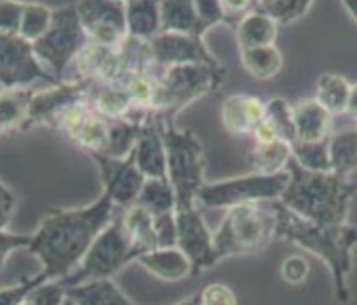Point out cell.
I'll return each instance as SVG.
<instances>
[{"label": "cell", "mask_w": 357, "mask_h": 305, "mask_svg": "<svg viewBox=\"0 0 357 305\" xmlns=\"http://www.w3.org/2000/svg\"><path fill=\"white\" fill-rule=\"evenodd\" d=\"M31 237L33 235H22V233H12L10 229H2V242H0V248H2V265L8 262L12 250H20V248L27 250V247L31 244Z\"/></svg>", "instance_id": "44"}, {"label": "cell", "mask_w": 357, "mask_h": 305, "mask_svg": "<svg viewBox=\"0 0 357 305\" xmlns=\"http://www.w3.org/2000/svg\"><path fill=\"white\" fill-rule=\"evenodd\" d=\"M176 226H178V248L190 258L193 265V276L218 263L214 252V233L197 210V204L176 208Z\"/></svg>", "instance_id": "13"}, {"label": "cell", "mask_w": 357, "mask_h": 305, "mask_svg": "<svg viewBox=\"0 0 357 305\" xmlns=\"http://www.w3.org/2000/svg\"><path fill=\"white\" fill-rule=\"evenodd\" d=\"M121 221H123L124 233L132 242L136 254L142 256L159 248L157 233H155V216L151 212L142 208L139 204H134L124 210Z\"/></svg>", "instance_id": "24"}, {"label": "cell", "mask_w": 357, "mask_h": 305, "mask_svg": "<svg viewBox=\"0 0 357 305\" xmlns=\"http://www.w3.org/2000/svg\"><path fill=\"white\" fill-rule=\"evenodd\" d=\"M77 10L90 42L117 48L128 37L126 2L84 0V2H77Z\"/></svg>", "instance_id": "12"}, {"label": "cell", "mask_w": 357, "mask_h": 305, "mask_svg": "<svg viewBox=\"0 0 357 305\" xmlns=\"http://www.w3.org/2000/svg\"><path fill=\"white\" fill-rule=\"evenodd\" d=\"M151 46L159 69L176 65H208L212 69H224L220 59L204 44V38L197 35L160 33L151 40Z\"/></svg>", "instance_id": "15"}, {"label": "cell", "mask_w": 357, "mask_h": 305, "mask_svg": "<svg viewBox=\"0 0 357 305\" xmlns=\"http://www.w3.org/2000/svg\"><path fill=\"white\" fill-rule=\"evenodd\" d=\"M136 166L146 175V180H165L168 178V159L165 139L160 134V126L157 116L151 113L144 123V130L139 136L136 149Z\"/></svg>", "instance_id": "18"}, {"label": "cell", "mask_w": 357, "mask_h": 305, "mask_svg": "<svg viewBox=\"0 0 357 305\" xmlns=\"http://www.w3.org/2000/svg\"><path fill=\"white\" fill-rule=\"evenodd\" d=\"M292 160V146L284 139H278L273 143L256 146L248 155V164L255 168L256 174H279L289 168Z\"/></svg>", "instance_id": "30"}, {"label": "cell", "mask_w": 357, "mask_h": 305, "mask_svg": "<svg viewBox=\"0 0 357 305\" xmlns=\"http://www.w3.org/2000/svg\"><path fill=\"white\" fill-rule=\"evenodd\" d=\"M351 84L346 77L336 73H323L315 84V100L328 111L331 116L344 115L348 109Z\"/></svg>", "instance_id": "29"}, {"label": "cell", "mask_w": 357, "mask_h": 305, "mask_svg": "<svg viewBox=\"0 0 357 305\" xmlns=\"http://www.w3.org/2000/svg\"><path fill=\"white\" fill-rule=\"evenodd\" d=\"M291 183V172L284 170L279 174H248L204 183L199 191L197 203L206 208H234L241 204L275 203L281 201L287 185Z\"/></svg>", "instance_id": "8"}, {"label": "cell", "mask_w": 357, "mask_h": 305, "mask_svg": "<svg viewBox=\"0 0 357 305\" xmlns=\"http://www.w3.org/2000/svg\"><path fill=\"white\" fill-rule=\"evenodd\" d=\"M268 113V102L252 94H231L222 102V123L234 136H252Z\"/></svg>", "instance_id": "19"}, {"label": "cell", "mask_w": 357, "mask_h": 305, "mask_svg": "<svg viewBox=\"0 0 357 305\" xmlns=\"http://www.w3.org/2000/svg\"><path fill=\"white\" fill-rule=\"evenodd\" d=\"M67 298L73 299L77 305H136L111 279L69 286Z\"/></svg>", "instance_id": "25"}, {"label": "cell", "mask_w": 357, "mask_h": 305, "mask_svg": "<svg viewBox=\"0 0 357 305\" xmlns=\"http://www.w3.org/2000/svg\"><path fill=\"white\" fill-rule=\"evenodd\" d=\"M273 206L278 212V239L292 242L323 260L333 276L336 299L340 304H348L351 296L348 279L354 269V252L357 248L356 227L348 224L319 226L296 216L279 201Z\"/></svg>", "instance_id": "2"}, {"label": "cell", "mask_w": 357, "mask_h": 305, "mask_svg": "<svg viewBox=\"0 0 357 305\" xmlns=\"http://www.w3.org/2000/svg\"><path fill=\"white\" fill-rule=\"evenodd\" d=\"M90 86L92 84L80 82V80H66L56 86H48L46 90H37L22 132L35 128V126L58 128L67 111L79 103L88 102Z\"/></svg>", "instance_id": "11"}, {"label": "cell", "mask_w": 357, "mask_h": 305, "mask_svg": "<svg viewBox=\"0 0 357 305\" xmlns=\"http://www.w3.org/2000/svg\"><path fill=\"white\" fill-rule=\"evenodd\" d=\"M37 90L12 88L0 92V132H22Z\"/></svg>", "instance_id": "26"}, {"label": "cell", "mask_w": 357, "mask_h": 305, "mask_svg": "<svg viewBox=\"0 0 357 305\" xmlns=\"http://www.w3.org/2000/svg\"><path fill=\"white\" fill-rule=\"evenodd\" d=\"M224 79V69H212L208 65H176L160 69L155 82L151 113L159 118L174 120L188 105L220 90Z\"/></svg>", "instance_id": "6"}, {"label": "cell", "mask_w": 357, "mask_h": 305, "mask_svg": "<svg viewBox=\"0 0 357 305\" xmlns=\"http://www.w3.org/2000/svg\"><path fill=\"white\" fill-rule=\"evenodd\" d=\"M88 105L105 120H123L138 111L123 84H92Z\"/></svg>", "instance_id": "22"}, {"label": "cell", "mask_w": 357, "mask_h": 305, "mask_svg": "<svg viewBox=\"0 0 357 305\" xmlns=\"http://www.w3.org/2000/svg\"><path fill=\"white\" fill-rule=\"evenodd\" d=\"M35 82H46L48 86L61 84L40 63L29 40L20 35H0V86L31 88Z\"/></svg>", "instance_id": "10"}, {"label": "cell", "mask_w": 357, "mask_h": 305, "mask_svg": "<svg viewBox=\"0 0 357 305\" xmlns=\"http://www.w3.org/2000/svg\"><path fill=\"white\" fill-rule=\"evenodd\" d=\"M52 19H54V10L44 4H31L25 2L23 6L22 27H20V37L35 44L37 40L46 35V31L50 29Z\"/></svg>", "instance_id": "35"}, {"label": "cell", "mask_w": 357, "mask_h": 305, "mask_svg": "<svg viewBox=\"0 0 357 305\" xmlns=\"http://www.w3.org/2000/svg\"><path fill=\"white\" fill-rule=\"evenodd\" d=\"M342 8L348 12L351 19L357 23V2H342Z\"/></svg>", "instance_id": "48"}, {"label": "cell", "mask_w": 357, "mask_h": 305, "mask_svg": "<svg viewBox=\"0 0 357 305\" xmlns=\"http://www.w3.org/2000/svg\"><path fill=\"white\" fill-rule=\"evenodd\" d=\"M346 115L351 116L354 120H357V82L356 84H351L350 100H348V109H346Z\"/></svg>", "instance_id": "47"}, {"label": "cell", "mask_w": 357, "mask_h": 305, "mask_svg": "<svg viewBox=\"0 0 357 305\" xmlns=\"http://www.w3.org/2000/svg\"><path fill=\"white\" fill-rule=\"evenodd\" d=\"M296 141H325L331 134L333 116L317 100H300L292 105Z\"/></svg>", "instance_id": "21"}, {"label": "cell", "mask_w": 357, "mask_h": 305, "mask_svg": "<svg viewBox=\"0 0 357 305\" xmlns=\"http://www.w3.org/2000/svg\"><path fill=\"white\" fill-rule=\"evenodd\" d=\"M63 305H77V304H75L73 299H69V298H67V299H66V304H63Z\"/></svg>", "instance_id": "50"}, {"label": "cell", "mask_w": 357, "mask_h": 305, "mask_svg": "<svg viewBox=\"0 0 357 305\" xmlns=\"http://www.w3.org/2000/svg\"><path fill=\"white\" fill-rule=\"evenodd\" d=\"M25 2H0V35H20Z\"/></svg>", "instance_id": "40"}, {"label": "cell", "mask_w": 357, "mask_h": 305, "mask_svg": "<svg viewBox=\"0 0 357 305\" xmlns=\"http://www.w3.org/2000/svg\"><path fill=\"white\" fill-rule=\"evenodd\" d=\"M115 203L107 193L98 201L80 208L52 206L46 212L37 231L31 233L27 252L37 256L43 269L31 276L35 286L52 281H66L84 260L100 233L113 221Z\"/></svg>", "instance_id": "1"}, {"label": "cell", "mask_w": 357, "mask_h": 305, "mask_svg": "<svg viewBox=\"0 0 357 305\" xmlns=\"http://www.w3.org/2000/svg\"><path fill=\"white\" fill-rule=\"evenodd\" d=\"M287 170L291 172V183L279 203L300 218L319 226L348 224L351 198L356 195V185L350 178L335 172H310L294 160L289 162Z\"/></svg>", "instance_id": "3"}, {"label": "cell", "mask_w": 357, "mask_h": 305, "mask_svg": "<svg viewBox=\"0 0 357 305\" xmlns=\"http://www.w3.org/2000/svg\"><path fill=\"white\" fill-rule=\"evenodd\" d=\"M176 305H201V298H199V294H195V296H190L188 299H183Z\"/></svg>", "instance_id": "49"}, {"label": "cell", "mask_w": 357, "mask_h": 305, "mask_svg": "<svg viewBox=\"0 0 357 305\" xmlns=\"http://www.w3.org/2000/svg\"><path fill=\"white\" fill-rule=\"evenodd\" d=\"M252 138H255L256 146H266V143H273V141L281 139L278 134V128L271 124V120L268 116L256 126L255 132H252Z\"/></svg>", "instance_id": "46"}, {"label": "cell", "mask_w": 357, "mask_h": 305, "mask_svg": "<svg viewBox=\"0 0 357 305\" xmlns=\"http://www.w3.org/2000/svg\"><path fill=\"white\" fill-rule=\"evenodd\" d=\"M168 159V180L172 183L178 206H195L204 182V149L193 130L176 128L174 120L159 118Z\"/></svg>", "instance_id": "5"}, {"label": "cell", "mask_w": 357, "mask_h": 305, "mask_svg": "<svg viewBox=\"0 0 357 305\" xmlns=\"http://www.w3.org/2000/svg\"><path fill=\"white\" fill-rule=\"evenodd\" d=\"M333 172L342 178H350L357 172V128L342 130L328 138Z\"/></svg>", "instance_id": "32"}, {"label": "cell", "mask_w": 357, "mask_h": 305, "mask_svg": "<svg viewBox=\"0 0 357 305\" xmlns=\"http://www.w3.org/2000/svg\"><path fill=\"white\" fill-rule=\"evenodd\" d=\"M310 275V263L302 256H289L281 263V276L287 284H302Z\"/></svg>", "instance_id": "43"}, {"label": "cell", "mask_w": 357, "mask_h": 305, "mask_svg": "<svg viewBox=\"0 0 357 305\" xmlns=\"http://www.w3.org/2000/svg\"><path fill=\"white\" fill-rule=\"evenodd\" d=\"M278 239V212L273 203L241 204L227 208L214 231L216 260L258 254Z\"/></svg>", "instance_id": "4"}, {"label": "cell", "mask_w": 357, "mask_h": 305, "mask_svg": "<svg viewBox=\"0 0 357 305\" xmlns=\"http://www.w3.org/2000/svg\"><path fill=\"white\" fill-rule=\"evenodd\" d=\"M241 65L252 79L271 80L283 69V56L278 46H264L241 52Z\"/></svg>", "instance_id": "31"}, {"label": "cell", "mask_w": 357, "mask_h": 305, "mask_svg": "<svg viewBox=\"0 0 357 305\" xmlns=\"http://www.w3.org/2000/svg\"><path fill=\"white\" fill-rule=\"evenodd\" d=\"M201 305H239L231 286L224 283H211L199 292Z\"/></svg>", "instance_id": "41"}, {"label": "cell", "mask_w": 357, "mask_h": 305, "mask_svg": "<svg viewBox=\"0 0 357 305\" xmlns=\"http://www.w3.org/2000/svg\"><path fill=\"white\" fill-rule=\"evenodd\" d=\"M292 160L310 172H333L328 139L325 141H294Z\"/></svg>", "instance_id": "34"}, {"label": "cell", "mask_w": 357, "mask_h": 305, "mask_svg": "<svg viewBox=\"0 0 357 305\" xmlns=\"http://www.w3.org/2000/svg\"><path fill=\"white\" fill-rule=\"evenodd\" d=\"M195 6H197L199 15L197 35L201 38H204L206 31L212 29L214 25L226 23V14H224L222 2H216V0H197Z\"/></svg>", "instance_id": "39"}, {"label": "cell", "mask_w": 357, "mask_h": 305, "mask_svg": "<svg viewBox=\"0 0 357 305\" xmlns=\"http://www.w3.org/2000/svg\"><path fill=\"white\" fill-rule=\"evenodd\" d=\"M58 130L66 134L67 138L79 146L88 155L92 152H102L107 143L109 136V120L96 113L88 102H82L67 111Z\"/></svg>", "instance_id": "17"}, {"label": "cell", "mask_w": 357, "mask_h": 305, "mask_svg": "<svg viewBox=\"0 0 357 305\" xmlns=\"http://www.w3.org/2000/svg\"><path fill=\"white\" fill-rule=\"evenodd\" d=\"M314 2L310 0H266L258 2L256 8L271 17L278 25H291L302 19L312 10Z\"/></svg>", "instance_id": "36"}, {"label": "cell", "mask_w": 357, "mask_h": 305, "mask_svg": "<svg viewBox=\"0 0 357 305\" xmlns=\"http://www.w3.org/2000/svg\"><path fill=\"white\" fill-rule=\"evenodd\" d=\"M128 37L153 40L162 33L160 2H126Z\"/></svg>", "instance_id": "27"}, {"label": "cell", "mask_w": 357, "mask_h": 305, "mask_svg": "<svg viewBox=\"0 0 357 305\" xmlns=\"http://www.w3.org/2000/svg\"><path fill=\"white\" fill-rule=\"evenodd\" d=\"M136 204L147 212H151L153 216H162V214H172L176 212L178 201L172 183L168 178L165 180H147L144 189L139 193Z\"/></svg>", "instance_id": "33"}, {"label": "cell", "mask_w": 357, "mask_h": 305, "mask_svg": "<svg viewBox=\"0 0 357 305\" xmlns=\"http://www.w3.org/2000/svg\"><path fill=\"white\" fill-rule=\"evenodd\" d=\"M155 233L159 248L178 247V226H176V212L155 216Z\"/></svg>", "instance_id": "42"}, {"label": "cell", "mask_w": 357, "mask_h": 305, "mask_svg": "<svg viewBox=\"0 0 357 305\" xmlns=\"http://www.w3.org/2000/svg\"><path fill=\"white\" fill-rule=\"evenodd\" d=\"M235 37H237L241 52L264 48V46H275V40L279 37V25L256 8L255 12H250L235 27Z\"/></svg>", "instance_id": "23"}, {"label": "cell", "mask_w": 357, "mask_h": 305, "mask_svg": "<svg viewBox=\"0 0 357 305\" xmlns=\"http://www.w3.org/2000/svg\"><path fill=\"white\" fill-rule=\"evenodd\" d=\"M90 157L100 168L103 193H107L115 206H121L124 210L134 206L147 182L146 175L136 166V155L132 152L126 159H107L94 152Z\"/></svg>", "instance_id": "14"}, {"label": "cell", "mask_w": 357, "mask_h": 305, "mask_svg": "<svg viewBox=\"0 0 357 305\" xmlns=\"http://www.w3.org/2000/svg\"><path fill=\"white\" fill-rule=\"evenodd\" d=\"M160 23H162V33L197 35L199 15L195 2H190V0L160 2Z\"/></svg>", "instance_id": "28"}, {"label": "cell", "mask_w": 357, "mask_h": 305, "mask_svg": "<svg viewBox=\"0 0 357 305\" xmlns=\"http://www.w3.org/2000/svg\"><path fill=\"white\" fill-rule=\"evenodd\" d=\"M15 206H17L15 191L6 182H2V229H8V224L15 214Z\"/></svg>", "instance_id": "45"}, {"label": "cell", "mask_w": 357, "mask_h": 305, "mask_svg": "<svg viewBox=\"0 0 357 305\" xmlns=\"http://www.w3.org/2000/svg\"><path fill=\"white\" fill-rule=\"evenodd\" d=\"M90 44L86 31L80 22L77 4L56 8L50 29L40 40L33 44L37 58L59 82H66L79 54Z\"/></svg>", "instance_id": "7"}, {"label": "cell", "mask_w": 357, "mask_h": 305, "mask_svg": "<svg viewBox=\"0 0 357 305\" xmlns=\"http://www.w3.org/2000/svg\"><path fill=\"white\" fill-rule=\"evenodd\" d=\"M136 262L146 269L147 273H151L165 283H178L188 276H193V265L190 258L178 247L157 248V250L138 256Z\"/></svg>", "instance_id": "20"}, {"label": "cell", "mask_w": 357, "mask_h": 305, "mask_svg": "<svg viewBox=\"0 0 357 305\" xmlns=\"http://www.w3.org/2000/svg\"><path fill=\"white\" fill-rule=\"evenodd\" d=\"M136 260H138V254L124 233L123 221L121 218H115L111 221V226L105 227L100 233V237L94 240V244L90 247L79 269L61 283L69 288V286L88 283V281L111 279L117 271Z\"/></svg>", "instance_id": "9"}, {"label": "cell", "mask_w": 357, "mask_h": 305, "mask_svg": "<svg viewBox=\"0 0 357 305\" xmlns=\"http://www.w3.org/2000/svg\"><path fill=\"white\" fill-rule=\"evenodd\" d=\"M155 82H157V75H132L123 84L138 111H146V113L153 111Z\"/></svg>", "instance_id": "37"}, {"label": "cell", "mask_w": 357, "mask_h": 305, "mask_svg": "<svg viewBox=\"0 0 357 305\" xmlns=\"http://www.w3.org/2000/svg\"><path fill=\"white\" fill-rule=\"evenodd\" d=\"M271 124L278 128L279 138L294 143L296 141V130H294V118H292V105L283 97H273L268 102V113Z\"/></svg>", "instance_id": "38"}, {"label": "cell", "mask_w": 357, "mask_h": 305, "mask_svg": "<svg viewBox=\"0 0 357 305\" xmlns=\"http://www.w3.org/2000/svg\"><path fill=\"white\" fill-rule=\"evenodd\" d=\"M73 79L88 84H124L130 77L117 48L90 42L75 59Z\"/></svg>", "instance_id": "16"}]
</instances>
